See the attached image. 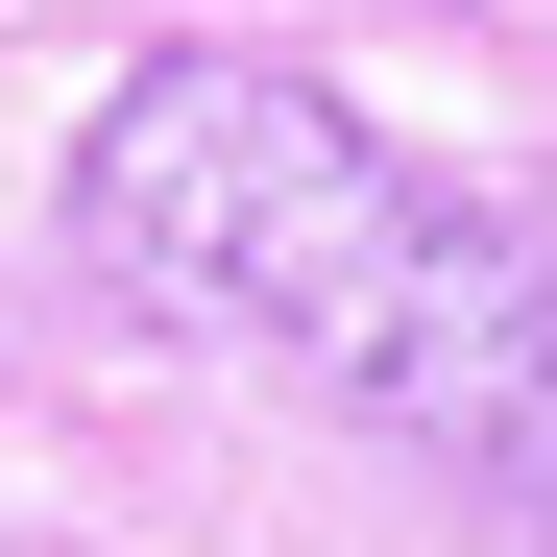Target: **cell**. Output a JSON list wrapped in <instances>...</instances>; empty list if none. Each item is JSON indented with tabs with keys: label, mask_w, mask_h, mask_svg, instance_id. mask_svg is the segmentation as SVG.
I'll return each instance as SVG.
<instances>
[{
	"label": "cell",
	"mask_w": 557,
	"mask_h": 557,
	"mask_svg": "<svg viewBox=\"0 0 557 557\" xmlns=\"http://www.w3.org/2000/svg\"><path fill=\"white\" fill-rule=\"evenodd\" d=\"M73 243L122 292H170L195 339L339 388L363 436L460 460V485L557 460V243L509 195H460L436 146H388L292 49H146L73 146Z\"/></svg>",
	"instance_id": "cell-1"
}]
</instances>
